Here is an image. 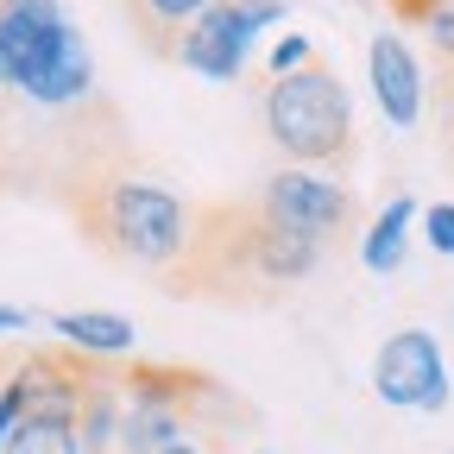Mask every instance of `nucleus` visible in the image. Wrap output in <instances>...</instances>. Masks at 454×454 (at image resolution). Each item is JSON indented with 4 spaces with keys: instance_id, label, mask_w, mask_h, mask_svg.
I'll list each match as a JSON object with an SVG mask.
<instances>
[{
    "instance_id": "obj_16",
    "label": "nucleus",
    "mask_w": 454,
    "mask_h": 454,
    "mask_svg": "<svg viewBox=\"0 0 454 454\" xmlns=\"http://www.w3.org/2000/svg\"><path fill=\"white\" fill-rule=\"evenodd\" d=\"M265 64H271V76H291V70H309V64H316V51H309L303 32H284V38L265 51Z\"/></svg>"
},
{
    "instance_id": "obj_15",
    "label": "nucleus",
    "mask_w": 454,
    "mask_h": 454,
    "mask_svg": "<svg viewBox=\"0 0 454 454\" xmlns=\"http://www.w3.org/2000/svg\"><path fill=\"white\" fill-rule=\"evenodd\" d=\"M139 7H145L152 26H177V32H190V26L215 7V0H139Z\"/></svg>"
},
{
    "instance_id": "obj_3",
    "label": "nucleus",
    "mask_w": 454,
    "mask_h": 454,
    "mask_svg": "<svg viewBox=\"0 0 454 454\" xmlns=\"http://www.w3.org/2000/svg\"><path fill=\"white\" fill-rule=\"evenodd\" d=\"M265 133L284 164H340L354 152V101L328 64L291 70L265 82Z\"/></svg>"
},
{
    "instance_id": "obj_7",
    "label": "nucleus",
    "mask_w": 454,
    "mask_h": 454,
    "mask_svg": "<svg viewBox=\"0 0 454 454\" xmlns=\"http://www.w3.org/2000/svg\"><path fill=\"white\" fill-rule=\"evenodd\" d=\"M366 82H372L379 114L397 133H411L423 121V64L404 44V32H372L366 38Z\"/></svg>"
},
{
    "instance_id": "obj_14",
    "label": "nucleus",
    "mask_w": 454,
    "mask_h": 454,
    "mask_svg": "<svg viewBox=\"0 0 454 454\" xmlns=\"http://www.w3.org/2000/svg\"><path fill=\"white\" fill-rule=\"evenodd\" d=\"M0 454H82L76 411H26V423L13 429V442Z\"/></svg>"
},
{
    "instance_id": "obj_12",
    "label": "nucleus",
    "mask_w": 454,
    "mask_h": 454,
    "mask_svg": "<svg viewBox=\"0 0 454 454\" xmlns=\"http://www.w3.org/2000/svg\"><path fill=\"white\" fill-rule=\"evenodd\" d=\"M121 423H127V379L89 372V385H82V404H76L82 454H121Z\"/></svg>"
},
{
    "instance_id": "obj_22",
    "label": "nucleus",
    "mask_w": 454,
    "mask_h": 454,
    "mask_svg": "<svg viewBox=\"0 0 454 454\" xmlns=\"http://www.w3.org/2000/svg\"><path fill=\"white\" fill-rule=\"evenodd\" d=\"M448 334H454V309H448Z\"/></svg>"
},
{
    "instance_id": "obj_9",
    "label": "nucleus",
    "mask_w": 454,
    "mask_h": 454,
    "mask_svg": "<svg viewBox=\"0 0 454 454\" xmlns=\"http://www.w3.org/2000/svg\"><path fill=\"white\" fill-rule=\"evenodd\" d=\"M51 334L82 360H127L139 348V328L127 316H114V309H57Z\"/></svg>"
},
{
    "instance_id": "obj_17",
    "label": "nucleus",
    "mask_w": 454,
    "mask_h": 454,
    "mask_svg": "<svg viewBox=\"0 0 454 454\" xmlns=\"http://www.w3.org/2000/svg\"><path fill=\"white\" fill-rule=\"evenodd\" d=\"M417 234L429 240V253L454 259V202H429V208H423V227H417Z\"/></svg>"
},
{
    "instance_id": "obj_2",
    "label": "nucleus",
    "mask_w": 454,
    "mask_h": 454,
    "mask_svg": "<svg viewBox=\"0 0 454 454\" xmlns=\"http://www.w3.org/2000/svg\"><path fill=\"white\" fill-rule=\"evenodd\" d=\"M82 221L95 227V240L107 253H121L133 265H184L190 247H196V227L202 215L164 184H145V177H107L95 184V196L82 202Z\"/></svg>"
},
{
    "instance_id": "obj_1",
    "label": "nucleus",
    "mask_w": 454,
    "mask_h": 454,
    "mask_svg": "<svg viewBox=\"0 0 454 454\" xmlns=\"http://www.w3.org/2000/svg\"><path fill=\"white\" fill-rule=\"evenodd\" d=\"M95 82V57L57 0H0V89L38 107H76Z\"/></svg>"
},
{
    "instance_id": "obj_4",
    "label": "nucleus",
    "mask_w": 454,
    "mask_h": 454,
    "mask_svg": "<svg viewBox=\"0 0 454 454\" xmlns=\"http://www.w3.org/2000/svg\"><path fill=\"white\" fill-rule=\"evenodd\" d=\"M284 26V0H215V7L177 38V64L202 82H240L253 44Z\"/></svg>"
},
{
    "instance_id": "obj_6",
    "label": "nucleus",
    "mask_w": 454,
    "mask_h": 454,
    "mask_svg": "<svg viewBox=\"0 0 454 454\" xmlns=\"http://www.w3.org/2000/svg\"><path fill=\"white\" fill-rule=\"evenodd\" d=\"M259 215L278 221V227H291V234L328 240V234H340V227L354 221V196H348V184L322 177V170H309V164H284L259 190Z\"/></svg>"
},
{
    "instance_id": "obj_13",
    "label": "nucleus",
    "mask_w": 454,
    "mask_h": 454,
    "mask_svg": "<svg viewBox=\"0 0 454 454\" xmlns=\"http://www.w3.org/2000/svg\"><path fill=\"white\" fill-rule=\"evenodd\" d=\"M184 411L158 404V397H127V423H121V454H164L170 442H184Z\"/></svg>"
},
{
    "instance_id": "obj_10",
    "label": "nucleus",
    "mask_w": 454,
    "mask_h": 454,
    "mask_svg": "<svg viewBox=\"0 0 454 454\" xmlns=\"http://www.w3.org/2000/svg\"><path fill=\"white\" fill-rule=\"evenodd\" d=\"M316 265H322V240L291 234V227H278L253 208V271L265 284H303Z\"/></svg>"
},
{
    "instance_id": "obj_20",
    "label": "nucleus",
    "mask_w": 454,
    "mask_h": 454,
    "mask_svg": "<svg viewBox=\"0 0 454 454\" xmlns=\"http://www.w3.org/2000/svg\"><path fill=\"white\" fill-rule=\"evenodd\" d=\"M32 328V309H20V303H0V334H26Z\"/></svg>"
},
{
    "instance_id": "obj_23",
    "label": "nucleus",
    "mask_w": 454,
    "mask_h": 454,
    "mask_svg": "<svg viewBox=\"0 0 454 454\" xmlns=\"http://www.w3.org/2000/svg\"><path fill=\"white\" fill-rule=\"evenodd\" d=\"M259 454H265V448H259Z\"/></svg>"
},
{
    "instance_id": "obj_8",
    "label": "nucleus",
    "mask_w": 454,
    "mask_h": 454,
    "mask_svg": "<svg viewBox=\"0 0 454 454\" xmlns=\"http://www.w3.org/2000/svg\"><path fill=\"white\" fill-rule=\"evenodd\" d=\"M89 360L70 354V348H44V354H26L13 366L20 391H26V404L32 411H76L82 404V385H89Z\"/></svg>"
},
{
    "instance_id": "obj_18",
    "label": "nucleus",
    "mask_w": 454,
    "mask_h": 454,
    "mask_svg": "<svg viewBox=\"0 0 454 454\" xmlns=\"http://www.w3.org/2000/svg\"><path fill=\"white\" fill-rule=\"evenodd\" d=\"M26 411H32V404H26V391H20V379H7V385H0V448L13 442V429L26 423Z\"/></svg>"
},
{
    "instance_id": "obj_5",
    "label": "nucleus",
    "mask_w": 454,
    "mask_h": 454,
    "mask_svg": "<svg viewBox=\"0 0 454 454\" xmlns=\"http://www.w3.org/2000/svg\"><path fill=\"white\" fill-rule=\"evenodd\" d=\"M372 391H379L385 411L442 417L448 411V360H442V340L429 328L385 334V348L372 354Z\"/></svg>"
},
{
    "instance_id": "obj_21",
    "label": "nucleus",
    "mask_w": 454,
    "mask_h": 454,
    "mask_svg": "<svg viewBox=\"0 0 454 454\" xmlns=\"http://www.w3.org/2000/svg\"><path fill=\"white\" fill-rule=\"evenodd\" d=\"M164 454H208V448H202V442H190V435H184V442H170V448H164Z\"/></svg>"
},
{
    "instance_id": "obj_11",
    "label": "nucleus",
    "mask_w": 454,
    "mask_h": 454,
    "mask_svg": "<svg viewBox=\"0 0 454 454\" xmlns=\"http://www.w3.org/2000/svg\"><path fill=\"white\" fill-rule=\"evenodd\" d=\"M423 227V202L417 196H404L397 190L372 221H366V234H360V265L372 271V278H391L397 265H404V253H411V234Z\"/></svg>"
},
{
    "instance_id": "obj_19",
    "label": "nucleus",
    "mask_w": 454,
    "mask_h": 454,
    "mask_svg": "<svg viewBox=\"0 0 454 454\" xmlns=\"http://www.w3.org/2000/svg\"><path fill=\"white\" fill-rule=\"evenodd\" d=\"M423 26H429L435 51H442V57H454V7H448V0H442V7H435V13H429Z\"/></svg>"
}]
</instances>
